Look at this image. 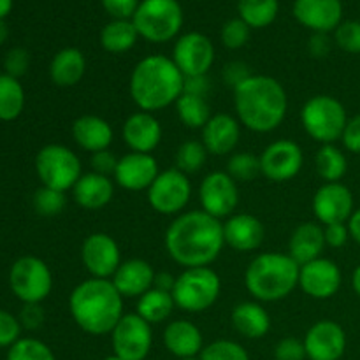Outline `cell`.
Wrapping results in <instances>:
<instances>
[{
  "instance_id": "cell-18",
  "label": "cell",
  "mask_w": 360,
  "mask_h": 360,
  "mask_svg": "<svg viewBox=\"0 0 360 360\" xmlns=\"http://www.w3.org/2000/svg\"><path fill=\"white\" fill-rule=\"evenodd\" d=\"M313 213L319 224H348L355 211L354 193L343 183H323L313 195Z\"/></svg>"
},
{
  "instance_id": "cell-42",
  "label": "cell",
  "mask_w": 360,
  "mask_h": 360,
  "mask_svg": "<svg viewBox=\"0 0 360 360\" xmlns=\"http://www.w3.org/2000/svg\"><path fill=\"white\" fill-rule=\"evenodd\" d=\"M65 192L48 188V186L39 188L34 195V207L42 217H56V214H60L65 210Z\"/></svg>"
},
{
  "instance_id": "cell-58",
  "label": "cell",
  "mask_w": 360,
  "mask_h": 360,
  "mask_svg": "<svg viewBox=\"0 0 360 360\" xmlns=\"http://www.w3.org/2000/svg\"><path fill=\"white\" fill-rule=\"evenodd\" d=\"M352 287H354V292L360 297V264L355 267L354 274H352Z\"/></svg>"
},
{
  "instance_id": "cell-5",
  "label": "cell",
  "mask_w": 360,
  "mask_h": 360,
  "mask_svg": "<svg viewBox=\"0 0 360 360\" xmlns=\"http://www.w3.org/2000/svg\"><path fill=\"white\" fill-rule=\"evenodd\" d=\"M299 269L288 253H260L246 267L245 287L259 302L283 301L299 287Z\"/></svg>"
},
{
  "instance_id": "cell-8",
  "label": "cell",
  "mask_w": 360,
  "mask_h": 360,
  "mask_svg": "<svg viewBox=\"0 0 360 360\" xmlns=\"http://www.w3.org/2000/svg\"><path fill=\"white\" fill-rule=\"evenodd\" d=\"M139 37L162 44L179 34L183 27V9L178 0H143L132 18Z\"/></svg>"
},
{
  "instance_id": "cell-12",
  "label": "cell",
  "mask_w": 360,
  "mask_h": 360,
  "mask_svg": "<svg viewBox=\"0 0 360 360\" xmlns=\"http://www.w3.org/2000/svg\"><path fill=\"white\" fill-rule=\"evenodd\" d=\"M112 350L122 360H144L153 347V330L137 313H125L111 333Z\"/></svg>"
},
{
  "instance_id": "cell-39",
  "label": "cell",
  "mask_w": 360,
  "mask_h": 360,
  "mask_svg": "<svg viewBox=\"0 0 360 360\" xmlns=\"http://www.w3.org/2000/svg\"><path fill=\"white\" fill-rule=\"evenodd\" d=\"M227 172L236 181H252L257 176L262 174L260 171V157L250 153V151H238L232 153L227 162Z\"/></svg>"
},
{
  "instance_id": "cell-3",
  "label": "cell",
  "mask_w": 360,
  "mask_h": 360,
  "mask_svg": "<svg viewBox=\"0 0 360 360\" xmlns=\"http://www.w3.org/2000/svg\"><path fill=\"white\" fill-rule=\"evenodd\" d=\"M69 311L76 326L90 336L111 334L122 320L123 297L111 280L88 278L76 285L69 297Z\"/></svg>"
},
{
  "instance_id": "cell-6",
  "label": "cell",
  "mask_w": 360,
  "mask_h": 360,
  "mask_svg": "<svg viewBox=\"0 0 360 360\" xmlns=\"http://www.w3.org/2000/svg\"><path fill=\"white\" fill-rule=\"evenodd\" d=\"M348 120L343 102L333 95H313L301 109L302 129L320 144H334L341 139Z\"/></svg>"
},
{
  "instance_id": "cell-35",
  "label": "cell",
  "mask_w": 360,
  "mask_h": 360,
  "mask_svg": "<svg viewBox=\"0 0 360 360\" xmlns=\"http://www.w3.org/2000/svg\"><path fill=\"white\" fill-rule=\"evenodd\" d=\"M25 90L16 77L0 74V120L13 122L23 112Z\"/></svg>"
},
{
  "instance_id": "cell-46",
  "label": "cell",
  "mask_w": 360,
  "mask_h": 360,
  "mask_svg": "<svg viewBox=\"0 0 360 360\" xmlns=\"http://www.w3.org/2000/svg\"><path fill=\"white\" fill-rule=\"evenodd\" d=\"M274 359L276 360H304L306 348L304 343L297 338H283L274 347Z\"/></svg>"
},
{
  "instance_id": "cell-50",
  "label": "cell",
  "mask_w": 360,
  "mask_h": 360,
  "mask_svg": "<svg viewBox=\"0 0 360 360\" xmlns=\"http://www.w3.org/2000/svg\"><path fill=\"white\" fill-rule=\"evenodd\" d=\"M323 236H326V245L330 248H343L350 239L348 224H329L323 225Z\"/></svg>"
},
{
  "instance_id": "cell-33",
  "label": "cell",
  "mask_w": 360,
  "mask_h": 360,
  "mask_svg": "<svg viewBox=\"0 0 360 360\" xmlns=\"http://www.w3.org/2000/svg\"><path fill=\"white\" fill-rule=\"evenodd\" d=\"M139 34L132 20H112L102 28L101 44L108 53H127L136 46Z\"/></svg>"
},
{
  "instance_id": "cell-47",
  "label": "cell",
  "mask_w": 360,
  "mask_h": 360,
  "mask_svg": "<svg viewBox=\"0 0 360 360\" xmlns=\"http://www.w3.org/2000/svg\"><path fill=\"white\" fill-rule=\"evenodd\" d=\"M139 4V0H102L105 13L115 20H132Z\"/></svg>"
},
{
  "instance_id": "cell-34",
  "label": "cell",
  "mask_w": 360,
  "mask_h": 360,
  "mask_svg": "<svg viewBox=\"0 0 360 360\" xmlns=\"http://www.w3.org/2000/svg\"><path fill=\"white\" fill-rule=\"evenodd\" d=\"M315 169L326 183H340L347 176L348 158L336 144H322L315 155Z\"/></svg>"
},
{
  "instance_id": "cell-53",
  "label": "cell",
  "mask_w": 360,
  "mask_h": 360,
  "mask_svg": "<svg viewBox=\"0 0 360 360\" xmlns=\"http://www.w3.org/2000/svg\"><path fill=\"white\" fill-rule=\"evenodd\" d=\"M44 322V311L39 304H25V308L21 309L20 315V323L25 329H39Z\"/></svg>"
},
{
  "instance_id": "cell-13",
  "label": "cell",
  "mask_w": 360,
  "mask_h": 360,
  "mask_svg": "<svg viewBox=\"0 0 360 360\" xmlns=\"http://www.w3.org/2000/svg\"><path fill=\"white\" fill-rule=\"evenodd\" d=\"M200 210L217 220H227L239 206L238 181L227 171L210 172L199 186Z\"/></svg>"
},
{
  "instance_id": "cell-29",
  "label": "cell",
  "mask_w": 360,
  "mask_h": 360,
  "mask_svg": "<svg viewBox=\"0 0 360 360\" xmlns=\"http://www.w3.org/2000/svg\"><path fill=\"white\" fill-rule=\"evenodd\" d=\"M164 345L178 359L197 357L204 348V338L190 320H174L164 329Z\"/></svg>"
},
{
  "instance_id": "cell-56",
  "label": "cell",
  "mask_w": 360,
  "mask_h": 360,
  "mask_svg": "<svg viewBox=\"0 0 360 360\" xmlns=\"http://www.w3.org/2000/svg\"><path fill=\"white\" fill-rule=\"evenodd\" d=\"M174 283H176V276H172V274H169V273H158L157 276H155L153 287L158 288V290H165V292H171L172 294Z\"/></svg>"
},
{
  "instance_id": "cell-60",
  "label": "cell",
  "mask_w": 360,
  "mask_h": 360,
  "mask_svg": "<svg viewBox=\"0 0 360 360\" xmlns=\"http://www.w3.org/2000/svg\"><path fill=\"white\" fill-rule=\"evenodd\" d=\"M7 39V27L4 23V20H0V44Z\"/></svg>"
},
{
  "instance_id": "cell-20",
  "label": "cell",
  "mask_w": 360,
  "mask_h": 360,
  "mask_svg": "<svg viewBox=\"0 0 360 360\" xmlns=\"http://www.w3.org/2000/svg\"><path fill=\"white\" fill-rule=\"evenodd\" d=\"M158 174H160V169L153 155L130 151L120 157L112 179L116 185L129 192H141V190L150 188Z\"/></svg>"
},
{
  "instance_id": "cell-9",
  "label": "cell",
  "mask_w": 360,
  "mask_h": 360,
  "mask_svg": "<svg viewBox=\"0 0 360 360\" xmlns=\"http://www.w3.org/2000/svg\"><path fill=\"white\" fill-rule=\"evenodd\" d=\"M35 171L42 186L67 192L84 174L79 157L63 144H48L35 157Z\"/></svg>"
},
{
  "instance_id": "cell-24",
  "label": "cell",
  "mask_w": 360,
  "mask_h": 360,
  "mask_svg": "<svg viewBox=\"0 0 360 360\" xmlns=\"http://www.w3.org/2000/svg\"><path fill=\"white\" fill-rule=\"evenodd\" d=\"M241 139V123L236 116L220 112L211 116L210 122L202 129V144L210 155L224 157L234 153Z\"/></svg>"
},
{
  "instance_id": "cell-43",
  "label": "cell",
  "mask_w": 360,
  "mask_h": 360,
  "mask_svg": "<svg viewBox=\"0 0 360 360\" xmlns=\"http://www.w3.org/2000/svg\"><path fill=\"white\" fill-rule=\"evenodd\" d=\"M220 37L225 48L239 49L248 42L250 27L241 20V18H234V20L227 21V23L224 25Z\"/></svg>"
},
{
  "instance_id": "cell-40",
  "label": "cell",
  "mask_w": 360,
  "mask_h": 360,
  "mask_svg": "<svg viewBox=\"0 0 360 360\" xmlns=\"http://www.w3.org/2000/svg\"><path fill=\"white\" fill-rule=\"evenodd\" d=\"M6 360H56L51 348L35 338H21L7 352Z\"/></svg>"
},
{
  "instance_id": "cell-62",
  "label": "cell",
  "mask_w": 360,
  "mask_h": 360,
  "mask_svg": "<svg viewBox=\"0 0 360 360\" xmlns=\"http://www.w3.org/2000/svg\"><path fill=\"white\" fill-rule=\"evenodd\" d=\"M178 360H200L199 357H188V359H178Z\"/></svg>"
},
{
  "instance_id": "cell-28",
  "label": "cell",
  "mask_w": 360,
  "mask_h": 360,
  "mask_svg": "<svg viewBox=\"0 0 360 360\" xmlns=\"http://www.w3.org/2000/svg\"><path fill=\"white\" fill-rule=\"evenodd\" d=\"M326 236H323V225L319 221H304L294 229L288 239V255L299 264L311 262L320 259L326 250Z\"/></svg>"
},
{
  "instance_id": "cell-17",
  "label": "cell",
  "mask_w": 360,
  "mask_h": 360,
  "mask_svg": "<svg viewBox=\"0 0 360 360\" xmlns=\"http://www.w3.org/2000/svg\"><path fill=\"white\" fill-rule=\"evenodd\" d=\"M343 274L334 260L320 257L304 264L299 269V288L308 297L316 301H327L340 292Z\"/></svg>"
},
{
  "instance_id": "cell-14",
  "label": "cell",
  "mask_w": 360,
  "mask_h": 360,
  "mask_svg": "<svg viewBox=\"0 0 360 360\" xmlns=\"http://www.w3.org/2000/svg\"><path fill=\"white\" fill-rule=\"evenodd\" d=\"M81 260L90 278L101 280H111L123 262L118 243L105 232H94L84 238L81 245Z\"/></svg>"
},
{
  "instance_id": "cell-61",
  "label": "cell",
  "mask_w": 360,
  "mask_h": 360,
  "mask_svg": "<svg viewBox=\"0 0 360 360\" xmlns=\"http://www.w3.org/2000/svg\"><path fill=\"white\" fill-rule=\"evenodd\" d=\"M102 360H122V359L116 357V355H109V357H105V359H102Z\"/></svg>"
},
{
  "instance_id": "cell-32",
  "label": "cell",
  "mask_w": 360,
  "mask_h": 360,
  "mask_svg": "<svg viewBox=\"0 0 360 360\" xmlns=\"http://www.w3.org/2000/svg\"><path fill=\"white\" fill-rule=\"evenodd\" d=\"M174 308L176 302L171 292L158 290V288L153 287L137 299L136 313L141 319L146 320L150 326H157V323L165 322L172 315Z\"/></svg>"
},
{
  "instance_id": "cell-36",
  "label": "cell",
  "mask_w": 360,
  "mask_h": 360,
  "mask_svg": "<svg viewBox=\"0 0 360 360\" xmlns=\"http://www.w3.org/2000/svg\"><path fill=\"white\" fill-rule=\"evenodd\" d=\"M176 112L181 123L188 129H204L207 122L211 120V108L207 104V98L197 97V95L183 94L176 101Z\"/></svg>"
},
{
  "instance_id": "cell-31",
  "label": "cell",
  "mask_w": 360,
  "mask_h": 360,
  "mask_svg": "<svg viewBox=\"0 0 360 360\" xmlns=\"http://www.w3.org/2000/svg\"><path fill=\"white\" fill-rule=\"evenodd\" d=\"M86 72V58L77 48H63L49 63V77L60 88L76 86Z\"/></svg>"
},
{
  "instance_id": "cell-23",
  "label": "cell",
  "mask_w": 360,
  "mask_h": 360,
  "mask_svg": "<svg viewBox=\"0 0 360 360\" xmlns=\"http://www.w3.org/2000/svg\"><path fill=\"white\" fill-rule=\"evenodd\" d=\"M225 245L239 253L255 252L266 238L264 224L250 213H234L224 221Z\"/></svg>"
},
{
  "instance_id": "cell-54",
  "label": "cell",
  "mask_w": 360,
  "mask_h": 360,
  "mask_svg": "<svg viewBox=\"0 0 360 360\" xmlns=\"http://www.w3.org/2000/svg\"><path fill=\"white\" fill-rule=\"evenodd\" d=\"M211 90V81L207 79V76H190L185 77V88H183V94L197 95V97H207Z\"/></svg>"
},
{
  "instance_id": "cell-15",
  "label": "cell",
  "mask_w": 360,
  "mask_h": 360,
  "mask_svg": "<svg viewBox=\"0 0 360 360\" xmlns=\"http://www.w3.org/2000/svg\"><path fill=\"white\" fill-rule=\"evenodd\" d=\"M214 46L200 32H188L176 41L172 49V62L185 77L207 76L214 63Z\"/></svg>"
},
{
  "instance_id": "cell-22",
  "label": "cell",
  "mask_w": 360,
  "mask_h": 360,
  "mask_svg": "<svg viewBox=\"0 0 360 360\" xmlns=\"http://www.w3.org/2000/svg\"><path fill=\"white\" fill-rule=\"evenodd\" d=\"M160 122L153 112L137 111L125 120L122 127V137L134 153H153L162 143Z\"/></svg>"
},
{
  "instance_id": "cell-10",
  "label": "cell",
  "mask_w": 360,
  "mask_h": 360,
  "mask_svg": "<svg viewBox=\"0 0 360 360\" xmlns=\"http://www.w3.org/2000/svg\"><path fill=\"white\" fill-rule=\"evenodd\" d=\"M9 285L23 304H41L53 290L51 269L39 257H21L11 267Z\"/></svg>"
},
{
  "instance_id": "cell-21",
  "label": "cell",
  "mask_w": 360,
  "mask_h": 360,
  "mask_svg": "<svg viewBox=\"0 0 360 360\" xmlns=\"http://www.w3.org/2000/svg\"><path fill=\"white\" fill-rule=\"evenodd\" d=\"M294 16L315 34H329L341 25L343 4L341 0H295Z\"/></svg>"
},
{
  "instance_id": "cell-25",
  "label": "cell",
  "mask_w": 360,
  "mask_h": 360,
  "mask_svg": "<svg viewBox=\"0 0 360 360\" xmlns=\"http://www.w3.org/2000/svg\"><path fill=\"white\" fill-rule=\"evenodd\" d=\"M155 276L157 273L148 260L130 259L122 262L111 281L123 299H139L153 288Z\"/></svg>"
},
{
  "instance_id": "cell-30",
  "label": "cell",
  "mask_w": 360,
  "mask_h": 360,
  "mask_svg": "<svg viewBox=\"0 0 360 360\" xmlns=\"http://www.w3.org/2000/svg\"><path fill=\"white\" fill-rule=\"evenodd\" d=\"M231 322L236 333L246 340H260L271 330L269 313L259 301H245L236 304L231 313Z\"/></svg>"
},
{
  "instance_id": "cell-19",
  "label": "cell",
  "mask_w": 360,
  "mask_h": 360,
  "mask_svg": "<svg viewBox=\"0 0 360 360\" xmlns=\"http://www.w3.org/2000/svg\"><path fill=\"white\" fill-rule=\"evenodd\" d=\"M309 360H340L347 352V333L334 320H319L302 340Z\"/></svg>"
},
{
  "instance_id": "cell-57",
  "label": "cell",
  "mask_w": 360,
  "mask_h": 360,
  "mask_svg": "<svg viewBox=\"0 0 360 360\" xmlns=\"http://www.w3.org/2000/svg\"><path fill=\"white\" fill-rule=\"evenodd\" d=\"M348 231H350V239L360 246V207L354 211V214L348 220Z\"/></svg>"
},
{
  "instance_id": "cell-26",
  "label": "cell",
  "mask_w": 360,
  "mask_h": 360,
  "mask_svg": "<svg viewBox=\"0 0 360 360\" xmlns=\"http://www.w3.org/2000/svg\"><path fill=\"white\" fill-rule=\"evenodd\" d=\"M72 197L86 211L104 210L115 197V179L97 172H84L72 188Z\"/></svg>"
},
{
  "instance_id": "cell-52",
  "label": "cell",
  "mask_w": 360,
  "mask_h": 360,
  "mask_svg": "<svg viewBox=\"0 0 360 360\" xmlns=\"http://www.w3.org/2000/svg\"><path fill=\"white\" fill-rule=\"evenodd\" d=\"M250 76H252V72H250L248 65L243 62H231L224 69V79L227 81L229 86H232V90L245 83Z\"/></svg>"
},
{
  "instance_id": "cell-44",
  "label": "cell",
  "mask_w": 360,
  "mask_h": 360,
  "mask_svg": "<svg viewBox=\"0 0 360 360\" xmlns=\"http://www.w3.org/2000/svg\"><path fill=\"white\" fill-rule=\"evenodd\" d=\"M336 44L350 55H360V21H345L336 28Z\"/></svg>"
},
{
  "instance_id": "cell-2",
  "label": "cell",
  "mask_w": 360,
  "mask_h": 360,
  "mask_svg": "<svg viewBox=\"0 0 360 360\" xmlns=\"http://www.w3.org/2000/svg\"><path fill=\"white\" fill-rule=\"evenodd\" d=\"M234 109L243 127L255 134H269L287 116L288 95L276 77L252 74L234 88Z\"/></svg>"
},
{
  "instance_id": "cell-37",
  "label": "cell",
  "mask_w": 360,
  "mask_h": 360,
  "mask_svg": "<svg viewBox=\"0 0 360 360\" xmlns=\"http://www.w3.org/2000/svg\"><path fill=\"white\" fill-rule=\"evenodd\" d=\"M278 0H238L239 18L250 28L269 27L278 16Z\"/></svg>"
},
{
  "instance_id": "cell-16",
  "label": "cell",
  "mask_w": 360,
  "mask_h": 360,
  "mask_svg": "<svg viewBox=\"0 0 360 360\" xmlns=\"http://www.w3.org/2000/svg\"><path fill=\"white\" fill-rule=\"evenodd\" d=\"M304 165L302 148L292 139H278L260 155V171L273 183L294 179Z\"/></svg>"
},
{
  "instance_id": "cell-51",
  "label": "cell",
  "mask_w": 360,
  "mask_h": 360,
  "mask_svg": "<svg viewBox=\"0 0 360 360\" xmlns=\"http://www.w3.org/2000/svg\"><path fill=\"white\" fill-rule=\"evenodd\" d=\"M341 141H343L345 150L350 151V153L360 155V115L348 120Z\"/></svg>"
},
{
  "instance_id": "cell-45",
  "label": "cell",
  "mask_w": 360,
  "mask_h": 360,
  "mask_svg": "<svg viewBox=\"0 0 360 360\" xmlns=\"http://www.w3.org/2000/svg\"><path fill=\"white\" fill-rule=\"evenodd\" d=\"M21 323L11 313L0 309V348H11L18 340H21Z\"/></svg>"
},
{
  "instance_id": "cell-49",
  "label": "cell",
  "mask_w": 360,
  "mask_h": 360,
  "mask_svg": "<svg viewBox=\"0 0 360 360\" xmlns=\"http://www.w3.org/2000/svg\"><path fill=\"white\" fill-rule=\"evenodd\" d=\"M120 158L112 153L111 150H102L97 151V153L91 155L90 158V165L91 171L97 172V174L102 176H109L111 178L116 171V165H118Z\"/></svg>"
},
{
  "instance_id": "cell-1",
  "label": "cell",
  "mask_w": 360,
  "mask_h": 360,
  "mask_svg": "<svg viewBox=\"0 0 360 360\" xmlns=\"http://www.w3.org/2000/svg\"><path fill=\"white\" fill-rule=\"evenodd\" d=\"M165 252L183 269L210 267L224 252V221L202 210L178 214L165 231Z\"/></svg>"
},
{
  "instance_id": "cell-48",
  "label": "cell",
  "mask_w": 360,
  "mask_h": 360,
  "mask_svg": "<svg viewBox=\"0 0 360 360\" xmlns=\"http://www.w3.org/2000/svg\"><path fill=\"white\" fill-rule=\"evenodd\" d=\"M28 63H30V56L25 51L23 48H14L7 53L6 62H4V67H6V74L13 77L23 76L28 70Z\"/></svg>"
},
{
  "instance_id": "cell-38",
  "label": "cell",
  "mask_w": 360,
  "mask_h": 360,
  "mask_svg": "<svg viewBox=\"0 0 360 360\" xmlns=\"http://www.w3.org/2000/svg\"><path fill=\"white\" fill-rule=\"evenodd\" d=\"M207 155H210V151L206 150L202 141L188 139L179 144L178 150H176L174 167L188 176L195 174V172H199L206 165Z\"/></svg>"
},
{
  "instance_id": "cell-27",
  "label": "cell",
  "mask_w": 360,
  "mask_h": 360,
  "mask_svg": "<svg viewBox=\"0 0 360 360\" xmlns=\"http://www.w3.org/2000/svg\"><path fill=\"white\" fill-rule=\"evenodd\" d=\"M70 132H72L77 146L91 155L102 150H109L112 137H115L112 127L109 125L108 120L97 115H83L76 118Z\"/></svg>"
},
{
  "instance_id": "cell-7",
  "label": "cell",
  "mask_w": 360,
  "mask_h": 360,
  "mask_svg": "<svg viewBox=\"0 0 360 360\" xmlns=\"http://www.w3.org/2000/svg\"><path fill=\"white\" fill-rule=\"evenodd\" d=\"M221 294V280L211 267H190L176 276L172 297L176 308L186 313H204L213 308Z\"/></svg>"
},
{
  "instance_id": "cell-41",
  "label": "cell",
  "mask_w": 360,
  "mask_h": 360,
  "mask_svg": "<svg viewBox=\"0 0 360 360\" xmlns=\"http://www.w3.org/2000/svg\"><path fill=\"white\" fill-rule=\"evenodd\" d=\"M200 360H250L248 352L243 345L231 340H218L202 348Z\"/></svg>"
},
{
  "instance_id": "cell-11",
  "label": "cell",
  "mask_w": 360,
  "mask_h": 360,
  "mask_svg": "<svg viewBox=\"0 0 360 360\" xmlns=\"http://www.w3.org/2000/svg\"><path fill=\"white\" fill-rule=\"evenodd\" d=\"M146 195L150 206L158 214L178 217L185 213V207L192 199V183L188 174L172 167L160 171L153 185L146 190Z\"/></svg>"
},
{
  "instance_id": "cell-55",
  "label": "cell",
  "mask_w": 360,
  "mask_h": 360,
  "mask_svg": "<svg viewBox=\"0 0 360 360\" xmlns=\"http://www.w3.org/2000/svg\"><path fill=\"white\" fill-rule=\"evenodd\" d=\"M330 39L327 34H313L311 39H309L308 49L315 58H326L327 55L330 53Z\"/></svg>"
},
{
  "instance_id": "cell-4",
  "label": "cell",
  "mask_w": 360,
  "mask_h": 360,
  "mask_svg": "<svg viewBox=\"0 0 360 360\" xmlns=\"http://www.w3.org/2000/svg\"><path fill=\"white\" fill-rule=\"evenodd\" d=\"M185 76L172 58L150 55L136 63L129 81V91L139 111L155 112L176 104L183 95Z\"/></svg>"
},
{
  "instance_id": "cell-59",
  "label": "cell",
  "mask_w": 360,
  "mask_h": 360,
  "mask_svg": "<svg viewBox=\"0 0 360 360\" xmlns=\"http://www.w3.org/2000/svg\"><path fill=\"white\" fill-rule=\"evenodd\" d=\"M11 9H13V0H0V20H4Z\"/></svg>"
}]
</instances>
